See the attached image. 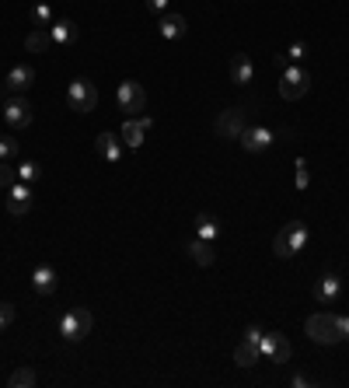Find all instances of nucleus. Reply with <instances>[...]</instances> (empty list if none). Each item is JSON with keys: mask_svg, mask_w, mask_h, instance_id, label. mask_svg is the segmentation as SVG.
<instances>
[{"mask_svg": "<svg viewBox=\"0 0 349 388\" xmlns=\"http://www.w3.org/2000/svg\"><path fill=\"white\" fill-rule=\"evenodd\" d=\"M307 238H311V234H307V224H304V221H290V224H283V227L276 231L272 252H276L279 259H293V255L304 252Z\"/></svg>", "mask_w": 349, "mask_h": 388, "instance_id": "obj_1", "label": "nucleus"}, {"mask_svg": "<svg viewBox=\"0 0 349 388\" xmlns=\"http://www.w3.org/2000/svg\"><path fill=\"white\" fill-rule=\"evenodd\" d=\"M304 332L318 343V346H335L342 339V329H339V318L332 311H314L307 322H304Z\"/></svg>", "mask_w": 349, "mask_h": 388, "instance_id": "obj_2", "label": "nucleus"}, {"mask_svg": "<svg viewBox=\"0 0 349 388\" xmlns=\"http://www.w3.org/2000/svg\"><path fill=\"white\" fill-rule=\"evenodd\" d=\"M91 325H95V318H91L88 308H70V311L60 315V336H63L67 343H81V339L91 332Z\"/></svg>", "mask_w": 349, "mask_h": 388, "instance_id": "obj_3", "label": "nucleus"}, {"mask_svg": "<svg viewBox=\"0 0 349 388\" xmlns=\"http://www.w3.org/2000/svg\"><path fill=\"white\" fill-rule=\"evenodd\" d=\"M67 105H70L74 112H81V116L95 112V105H98V88H95L88 77L70 81V88H67Z\"/></svg>", "mask_w": 349, "mask_h": 388, "instance_id": "obj_4", "label": "nucleus"}, {"mask_svg": "<svg viewBox=\"0 0 349 388\" xmlns=\"http://www.w3.org/2000/svg\"><path fill=\"white\" fill-rule=\"evenodd\" d=\"M307 88H311V74H307L304 67H286V70H283V77H279V98H283V102L304 98Z\"/></svg>", "mask_w": 349, "mask_h": 388, "instance_id": "obj_5", "label": "nucleus"}, {"mask_svg": "<svg viewBox=\"0 0 349 388\" xmlns=\"http://www.w3.org/2000/svg\"><path fill=\"white\" fill-rule=\"evenodd\" d=\"M116 102H119V112L137 116V112L147 109V91H144V84H137V81H123V84L116 88Z\"/></svg>", "mask_w": 349, "mask_h": 388, "instance_id": "obj_6", "label": "nucleus"}, {"mask_svg": "<svg viewBox=\"0 0 349 388\" xmlns=\"http://www.w3.org/2000/svg\"><path fill=\"white\" fill-rule=\"evenodd\" d=\"M4 119H8V126H15V130H29L32 119H36V109H32V102H29L25 95H15V98L4 102Z\"/></svg>", "mask_w": 349, "mask_h": 388, "instance_id": "obj_7", "label": "nucleus"}, {"mask_svg": "<svg viewBox=\"0 0 349 388\" xmlns=\"http://www.w3.org/2000/svg\"><path fill=\"white\" fill-rule=\"evenodd\" d=\"M258 353H262V360H265V364H286L293 350H290V343H286V336H283V332H262Z\"/></svg>", "mask_w": 349, "mask_h": 388, "instance_id": "obj_8", "label": "nucleus"}, {"mask_svg": "<svg viewBox=\"0 0 349 388\" xmlns=\"http://www.w3.org/2000/svg\"><path fill=\"white\" fill-rule=\"evenodd\" d=\"M213 130H217V137H224V140H238V137L245 133V109H241V105L224 109V112L217 116Z\"/></svg>", "mask_w": 349, "mask_h": 388, "instance_id": "obj_9", "label": "nucleus"}, {"mask_svg": "<svg viewBox=\"0 0 349 388\" xmlns=\"http://www.w3.org/2000/svg\"><path fill=\"white\" fill-rule=\"evenodd\" d=\"M238 140H241V147H245L248 154H262V151L272 147L276 133H272L269 126H245V133H241Z\"/></svg>", "mask_w": 349, "mask_h": 388, "instance_id": "obj_10", "label": "nucleus"}, {"mask_svg": "<svg viewBox=\"0 0 349 388\" xmlns=\"http://www.w3.org/2000/svg\"><path fill=\"white\" fill-rule=\"evenodd\" d=\"M29 210H32V186L18 179L15 186H8V214L25 217Z\"/></svg>", "mask_w": 349, "mask_h": 388, "instance_id": "obj_11", "label": "nucleus"}, {"mask_svg": "<svg viewBox=\"0 0 349 388\" xmlns=\"http://www.w3.org/2000/svg\"><path fill=\"white\" fill-rule=\"evenodd\" d=\"M339 294H342V276L328 269V273L314 283V301L328 308V304H335V301H339Z\"/></svg>", "mask_w": 349, "mask_h": 388, "instance_id": "obj_12", "label": "nucleus"}, {"mask_svg": "<svg viewBox=\"0 0 349 388\" xmlns=\"http://www.w3.org/2000/svg\"><path fill=\"white\" fill-rule=\"evenodd\" d=\"M8 91H15V95H25L32 84H36V67H29V64H18V67H11V74H8Z\"/></svg>", "mask_w": 349, "mask_h": 388, "instance_id": "obj_13", "label": "nucleus"}, {"mask_svg": "<svg viewBox=\"0 0 349 388\" xmlns=\"http://www.w3.org/2000/svg\"><path fill=\"white\" fill-rule=\"evenodd\" d=\"M154 126V119L150 116H144V119H130V123H123V140H126V147H144V140H147V130Z\"/></svg>", "mask_w": 349, "mask_h": 388, "instance_id": "obj_14", "label": "nucleus"}, {"mask_svg": "<svg viewBox=\"0 0 349 388\" xmlns=\"http://www.w3.org/2000/svg\"><path fill=\"white\" fill-rule=\"evenodd\" d=\"M32 287H36V294H42V297H49V294H56V287H60V276H56V269L53 266H36L32 269Z\"/></svg>", "mask_w": 349, "mask_h": 388, "instance_id": "obj_15", "label": "nucleus"}, {"mask_svg": "<svg viewBox=\"0 0 349 388\" xmlns=\"http://www.w3.org/2000/svg\"><path fill=\"white\" fill-rule=\"evenodd\" d=\"M157 32H161V39L175 43V39H182V36L189 32V25H185V18H182V15L164 11V15H161V22H157Z\"/></svg>", "mask_w": 349, "mask_h": 388, "instance_id": "obj_16", "label": "nucleus"}, {"mask_svg": "<svg viewBox=\"0 0 349 388\" xmlns=\"http://www.w3.org/2000/svg\"><path fill=\"white\" fill-rule=\"evenodd\" d=\"M251 77H255L251 60H248L245 53H234V57H231V84L245 88V84H251Z\"/></svg>", "mask_w": 349, "mask_h": 388, "instance_id": "obj_17", "label": "nucleus"}, {"mask_svg": "<svg viewBox=\"0 0 349 388\" xmlns=\"http://www.w3.org/2000/svg\"><path fill=\"white\" fill-rule=\"evenodd\" d=\"M49 36H53V43H60V46H74V43L81 39V29H77V22L63 18V22H53V25H49Z\"/></svg>", "mask_w": 349, "mask_h": 388, "instance_id": "obj_18", "label": "nucleus"}, {"mask_svg": "<svg viewBox=\"0 0 349 388\" xmlns=\"http://www.w3.org/2000/svg\"><path fill=\"white\" fill-rule=\"evenodd\" d=\"M95 147H98V154L105 158V161H112V165H119V158H123V144H119V137L116 133H98V140H95Z\"/></svg>", "mask_w": 349, "mask_h": 388, "instance_id": "obj_19", "label": "nucleus"}, {"mask_svg": "<svg viewBox=\"0 0 349 388\" xmlns=\"http://www.w3.org/2000/svg\"><path fill=\"white\" fill-rule=\"evenodd\" d=\"M189 255H192V262H196V266H213V259H217L213 241H203V238L189 241Z\"/></svg>", "mask_w": 349, "mask_h": 388, "instance_id": "obj_20", "label": "nucleus"}, {"mask_svg": "<svg viewBox=\"0 0 349 388\" xmlns=\"http://www.w3.org/2000/svg\"><path fill=\"white\" fill-rule=\"evenodd\" d=\"M258 360H262V353H258V346H255V343L241 339V343L234 346V364H238V367H255Z\"/></svg>", "mask_w": 349, "mask_h": 388, "instance_id": "obj_21", "label": "nucleus"}, {"mask_svg": "<svg viewBox=\"0 0 349 388\" xmlns=\"http://www.w3.org/2000/svg\"><path fill=\"white\" fill-rule=\"evenodd\" d=\"M196 231H199L203 241H217V238H220V221H217L213 214H199V217H196Z\"/></svg>", "mask_w": 349, "mask_h": 388, "instance_id": "obj_22", "label": "nucleus"}, {"mask_svg": "<svg viewBox=\"0 0 349 388\" xmlns=\"http://www.w3.org/2000/svg\"><path fill=\"white\" fill-rule=\"evenodd\" d=\"M49 43H53L49 29H36V32L25 39V50H29V53H46V50H49Z\"/></svg>", "mask_w": 349, "mask_h": 388, "instance_id": "obj_23", "label": "nucleus"}, {"mask_svg": "<svg viewBox=\"0 0 349 388\" xmlns=\"http://www.w3.org/2000/svg\"><path fill=\"white\" fill-rule=\"evenodd\" d=\"M39 378H36V371L32 367H18V371H11V378H8V385L11 388H32Z\"/></svg>", "mask_w": 349, "mask_h": 388, "instance_id": "obj_24", "label": "nucleus"}, {"mask_svg": "<svg viewBox=\"0 0 349 388\" xmlns=\"http://www.w3.org/2000/svg\"><path fill=\"white\" fill-rule=\"evenodd\" d=\"M32 25L36 29H49L53 25V8L49 4H36L32 8Z\"/></svg>", "mask_w": 349, "mask_h": 388, "instance_id": "obj_25", "label": "nucleus"}, {"mask_svg": "<svg viewBox=\"0 0 349 388\" xmlns=\"http://www.w3.org/2000/svg\"><path fill=\"white\" fill-rule=\"evenodd\" d=\"M39 175H42V168H39L36 161H22V165H18V179H22V182H29V186H32Z\"/></svg>", "mask_w": 349, "mask_h": 388, "instance_id": "obj_26", "label": "nucleus"}, {"mask_svg": "<svg viewBox=\"0 0 349 388\" xmlns=\"http://www.w3.org/2000/svg\"><path fill=\"white\" fill-rule=\"evenodd\" d=\"M18 182V172L8 165V161H0V189H8V186H15Z\"/></svg>", "mask_w": 349, "mask_h": 388, "instance_id": "obj_27", "label": "nucleus"}, {"mask_svg": "<svg viewBox=\"0 0 349 388\" xmlns=\"http://www.w3.org/2000/svg\"><path fill=\"white\" fill-rule=\"evenodd\" d=\"M15 154H18V140L0 137V161H8V158H15Z\"/></svg>", "mask_w": 349, "mask_h": 388, "instance_id": "obj_28", "label": "nucleus"}, {"mask_svg": "<svg viewBox=\"0 0 349 388\" xmlns=\"http://www.w3.org/2000/svg\"><path fill=\"white\" fill-rule=\"evenodd\" d=\"M311 186V172H307V161L297 158V189H307Z\"/></svg>", "mask_w": 349, "mask_h": 388, "instance_id": "obj_29", "label": "nucleus"}, {"mask_svg": "<svg viewBox=\"0 0 349 388\" xmlns=\"http://www.w3.org/2000/svg\"><path fill=\"white\" fill-rule=\"evenodd\" d=\"M15 304H8V301H0V329H8L11 322H15Z\"/></svg>", "mask_w": 349, "mask_h": 388, "instance_id": "obj_30", "label": "nucleus"}, {"mask_svg": "<svg viewBox=\"0 0 349 388\" xmlns=\"http://www.w3.org/2000/svg\"><path fill=\"white\" fill-rule=\"evenodd\" d=\"M144 4H147L150 15H164L168 11V0H144Z\"/></svg>", "mask_w": 349, "mask_h": 388, "instance_id": "obj_31", "label": "nucleus"}, {"mask_svg": "<svg viewBox=\"0 0 349 388\" xmlns=\"http://www.w3.org/2000/svg\"><path fill=\"white\" fill-rule=\"evenodd\" d=\"M304 57H307V46H304V43H293L290 53H286V60H304Z\"/></svg>", "mask_w": 349, "mask_h": 388, "instance_id": "obj_32", "label": "nucleus"}, {"mask_svg": "<svg viewBox=\"0 0 349 388\" xmlns=\"http://www.w3.org/2000/svg\"><path fill=\"white\" fill-rule=\"evenodd\" d=\"M245 339L258 346V343H262V329H258V325H248V332H245Z\"/></svg>", "mask_w": 349, "mask_h": 388, "instance_id": "obj_33", "label": "nucleus"}, {"mask_svg": "<svg viewBox=\"0 0 349 388\" xmlns=\"http://www.w3.org/2000/svg\"><path fill=\"white\" fill-rule=\"evenodd\" d=\"M290 385H293V388H307V385H314V381H311L307 374H293V378H290Z\"/></svg>", "mask_w": 349, "mask_h": 388, "instance_id": "obj_34", "label": "nucleus"}, {"mask_svg": "<svg viewBox=\"0 0 349 388\" xmlns=\"http://www.w3.org/2000/svg\"><path fill=\"white\" fill-rule=\"evenodd\" d=\"M339 318V329H342V339H349V315H335Z\"/></svg>", "mask_w": 349, "mask_h": 388, "instance_id": "obj_35", "label": "nucleus"}, {"mask_svg": "<svg viewBox=\"0 0 349 388\" xmlns=\"http://www.w3.org/2000/svg\"><path fill=\"white\" fill-rule=\"evenodd\" d=\"M272 64H276L279 70H286V67H290V60H286V53H279V57H272Z\"/></svg>", "mask_w": 349, "mask_h": 388, "instance_id": "obj_36", "label": "nucleus"}]
</instances>
